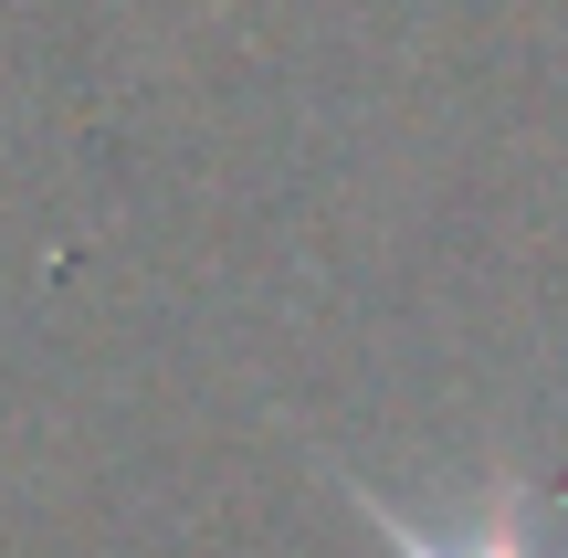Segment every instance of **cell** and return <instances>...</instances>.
<instances>
[{
	"instance_id": "6da1fadb",
	"label": "cell",
	"mask_w": 568,
	"mask_h": 558,
	"mask_svg": "<svg viewBox=\"0 0 568 558\" xmlns=\"http://www.w3.org/2000/svg\"><path fill=\"white\" fill-rule=\"evenodd\" d=\"M326 485L368 517V538H379L389 558H568V496L537 485L527 464H485V485L453 496L443 517L379 496V485H368L358 464H337V454H326Z\"/></svg>"
}]
</instances>
